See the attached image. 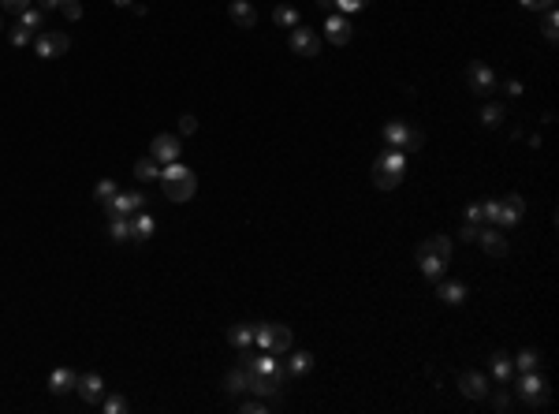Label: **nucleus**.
Segmentation results:
<instances>
[{
	"label": "nucleus",
	"mask_w": 559,
	"mask_h": 414,
	"mask_svg": "<svg viewBox=\"0 0 559 414\" xmlns=\"http://www.w3.org/2000/svg\"><path fill=\"white\" fill-rule=\"evenodd\" d=\"M407 175V153L403 149H388L373 161V187L377 191H396Z\"/></svg>",
	"instance_id": "1"
},
{
	"label": "nucleus",
	"mask_w": 559,
	"mask_h": 414,
	"mask_svg": "<svg viewBox=\"0 0 559 414\" xmlns=\"http://www.w3.org/2000/svg\"><path fill=\"white\" fill-rule=\"evenodd\" d=\"M161 187H164V198H168V202H190L194 191H198V175L190 168H183L180 161H172L168 168L161 172Z\"/></svg>",
	"instance_id": "2"
},
{
	"label": "nucleus",
	"mask_w": 559,
	"mask_h": 414,
	"mask_svg": "<svg viewBox=\"0 0 559 414\" xmlns=\"http://www.w3.org/2000/svg\"><path fill=\"white\" fill-rule=\"evenodd\" d=\"M384 142H388V149L418 153V149L425 146V135H422V131H414V127H410V123H403V120H391V123L384 127Z\"/></svg>",
	"instance_id": "3"
},
{
	"label": "nucleus",
	"mask_w": 559,
	"mask_h": 414,
	"mask_svg": "<svg viewBox=\"0 0 559 414\" xmlns=\"http://www.w3.org/2000/svg\"><path fill=\"white\" fill-rule=\"evenodd\" d=\"M254 344L261 351L283 354V351H291V328L288 325H254Z\"/></svg>",
	"instance_id": "4"
},
{
	"label": "nucleus",
	"mask_w": 559,
	"mask_h": 414,
	"mask_svg": "<svg viewBox=\"0 0 559 414\" xmlns=\"http://www.w3.org/2000/svg\"><path fill=\"white\" fill-rule=\"evenodd\" d=\"M71 49L67 34L60 30H41L38 38H34V53H38V60H56V56H64Z\"/></svg>",
	"instance_id": "5"
},
{
	"label": "nucleus",
	"mask_w": 559,
	"mask_h": 414,
	"mask_svg": "<svg viewBox=\"0 0 559 414\" xmlns=\"http://www.w3.org/2000/svg\"><path fill=\"white\" fill-rule=\"evenodd\" d=\"M518 392H522V399H526L530 407H544V403L552 399L548 385L541 381V373H537V370H530V373H522V377H518Z\"/></svg>",
	"instance_id": "6"
},
{
	"label": "nucleus",
	"mask_w": 559,
	"mask_h": 414,
	"mask_svg": "<svg viewBox=\"0 0 559 414\" xmlns=\"http://www.w3.org/2000/svg\"><path fill=\"white\" fill-rule=\"evenodd\" d=\"M149 202H146V194L142 191H116V198L109 206H101V209H109V217H130V213H142Z\"/></svg>",
	"instance_id": "7"
},
{
	"label": "nucleus",
	"mask_w": 559,
	"mask_h": 414,
	"mask_svg": "<svg viewBox=\"0 0 559 414\" xmlns=\"http://www.w3.org/2000/svg\"><path fill=\"white\" fill-rule=\"evenodd\" d=\"M250 373V385H246V392H254L257 399H272L283 388V381L288 377L283 373H254V370H246Z\"/></svg>",
	"instance_id": "8"
},
{
	"label": "nucleus",
	"mask_w": 559,
	"mask_h": 414,
	"mask_svg": "<svg viewBox=\"0 0 559 414\" xmlns=\"http://www.w3.org/2000/svg\"><path fill=\"white\" fill-rule=\"evenodd\" d=\"M180 135H157L149 142V157L157 161V164H172V161H180Z\"/></svg>",
	"instance_id": "9"
},
{
	"label": "nucleus",
	"mask_w": 559,
	"mask_h": 414,
	"mask_svg": "<svg viewBox=\"0 0 559 414\" xmlns=\"http://www.w3.org/2000/svg\"><path fill=\"white\" fill-rule=\"evenodd\" d=\"M291 53H299V56H317V53H321V34L299 22V27L291 30Z\"/></svg>",
	"instance_id": "10"
},
{
	"label": "nucleus",
	"mask_w": 559,
	"mask_h": 414,
	"mask_svg": "<svg viewBox=\"0 0 559 414\" xmlns=\"http://www.w3.org/2000/svg\"><path fill=\"white\" fill-rule=\"evenodd\" d=\"M466 82H470V90L478 93V98H489V93L496 90V75H492V67H485V64H470L466 67Z\"/></svg>",
	"instance_id": "11"
},
{
	"label": "nucleus",
	"mask_w": 559,
	"mask_h": 414,
	"mask_svg": "<svg viewBox=\"0 0 559 414\" xmlns=\"http://www.w3.org/2000/svg\"><path fill=\"white\" fill-rule=\"evenodd\" d=\"M522 213H526V202H522V194H507L504 202H499L496 224H499V228H511V224L522 220Z\"/></svg>",
	"instance_id": "12"
},
{
	"label": "nucleus",
	"mask_w": 559,
	"mask_h": 414,
	"mask_svg": "<svg viewBox=\"0 0 559 414\" xmlns=\"http://www.w3.org/2000/svg\"><path fill=\"white\" fill-rule=\"evenodd\" d=\"M75 392L86 399V403H101V399H105V381H101L97 373H82L79 381H75Z\"/></svg>",
	"instance_id": "13"
},
{
	"label": "nucleus",
	"mask_w": 559,
	"mask_h": 414,
	"mask_svg": "<svg viewBox=\"0 0 559 414\" xmlns=\"http://www.w3.org/2000/svg\"><path fill=\"white\" fill-rule=\"evenodd\" d=\"M459 392L466 396V399H485V396H489V381H485L481 373L466 370V373H459Z\"/></svg>",
	"instance_id": "14"
},
{
	"label": "nucleus",
	"mask_w": 559,
	"mask_h": 414,
	"mask_svg": "<svg viewBox=\"0 0 559 414\" xmlns=\"http://www.w3.org/2000/svg\"><path fill=\"white\" fill-rule=\"evenodd\" d=\"M325 34H328V41H332V45H347V41L354 38V27H351V19H347V15H328Z\"/></svg>",
	"instance_id": "15"
},
{
	"label": "nucleus",
	"mask_w": 559,
	"mask_h": 414,
	"mask_svg": "<svg viewBox=\"0 0 559 414\" xmlns=\"http://www.w3.org/2000/svg\"><path fill=\"white\" fill-rule=\"evenodd\" d=\"M228 15H231V22H239L243 30L257 27V8L250 4V0H231V4H228Z\"/></svg>",
	"instance_id": "16"
},
{
	"label": "nucleus",
	"mask_w": 559,
	"mask_h": 414,
	"mask_svg": "<svg viewBox=\"0 0 559 414\" xmlns=\"http://www.w3.org/2000/svg\"><path fill=\"white\" fill-rule=\"evenodd\" d=\"M478 243H481V251L489 254V258H507V239H504V232H496V228L478 232Z\"/></svg>",
	"instance_id": "17"
},
{
	"label": "nucleus",
	"mask_w": 559,
	"mask_h": 414,
	"mask_svg": "<svg viewBox=\"0 0 559 414\" xmlns=\"http://www.w3.org/2000/svg\"><path fill=\"white\" fill-rule=\"evenodd\" d=\"M153 232H157V220H153L146 209H142V213H130V239H135V243H146Z\"/></svg>",
	"instance_id": "18"
},
{
	"label": "nucleus",
	"mask_w": 559,
	"mask_h": 414,
	"mask_svg": "<svg viewBox=\"0 0 559 414\" xmlns=\"http://www.w3.org/2000/svg\"><path fill=\"white\" fill-rule=\"evenodd\" d=\"M436 295L444 299L447 306H459V302H466V283H459V280H436Z\"/></svg>",
	"instance_id": "19"
},
{
	"label": "nucleus",
	"mask_w": 559,
	"mask_h": 414,
	"mask_svg": "<svg viewBox=\"0 0 559 414\" xmlns=\"http://www.w3.org/2000/svg\"><path fill=\"white\" fill-rule=\"evenodd\" d=\"M75 381H79V373H71L67 366H60V370H53V373H49V388H53L56 396L75 392Z\"/></svg>",
	"instance_id": "20"
},
{
	"label": "nucleus",
	"mask_w": 559,
	"mask_h": 414,
	"mask_svg": "<svg viewBox=\"0 0 559 414\" xmlns=\"http://www.w3.org/2000/svg\"><path fill=\"white\" fill-rule=\"evenodd\" d=\"M310 370H314V354H310V351L291 354L288 366H283V373H288V377H302V373H310Z\"/></svg>",
	"instance_id": "21"
},
{
	"label": "nucleus",
	"mask_w": 559,
	"mask_h": 414,
	"mask_svg": "<svg viewBox=\"0 0 559 414\" xmlns=\"http://www.w3.org/2000/svg\"><path fill=\"white\" fill-rule=\"evenodd\" d=\"M418 251H422V254L440 258V262H447V258H451V239H447V235H433L429 243H422V246H418Z\"/></svg>",
	"instance_id": "22"
},
{
	"label": "nucleus",
	"mask_w": 559,
	"mask_h": 414,
	"mask_svg": "<svg viewBox=\"0 0 559 414\" xmlns=\"http://www.w3.org/2000/svg\"><path fill=\"white\" fill-rule=\"evenodd\" d=\"M511 373H515V362H511L504 351H496V354H492V377H496L499 385H507Z\"/></svg>",
	"instance_id": "23"
},
{
	"label": "nucleus",
	"mask_w": 559,
	"mask_h": 414,
	"mask_svg": "<svg viewBox=\"0 0 559 414\" xmlns=\"http://www.w3.org/2000/svg\"><path fill=\"white\" fill-rule=\"evenodd\" d=\"M228 344L239 347V351H246L250 344H254V328H250V325H231V328H228Z\"/></svg>",
	"instance_id": "24"
},
{
	"label": "nucleus",
	"mask_w": 559,
	"mask_h": 414,
	"mask_svg": "<svg viewBox=\"0 0 559 414\" xmlns=\"http://www.w3.org/2000/svg\"><path fill=\"white\" fill-rule=\"evenodd\" d=\"M418 265H422V273L429 280H440L444 269H447V262H440V258H433V254H422V251H418Z\"/></svg>",
	"instance_id": "25"
},
{
	"label": "nucleus",
	"mask_w": 559,
	"mask_h": 414,
	"mask_svg": "<svg viewBox=\"0 0 559 414\" xmlns=\"http://www.w3.org/2000/svg\"><path fill=\"white\" fill-rule=\"evenodd\" d=\"M135 180H138V183L161 180V168H157V161H153V157H142V161H135Z\"/></svg>",
	"instance_id": "26"
},
{
	"label": "nucleus",
	"mask_w": 559,
	"mask_h": 414,
	"mask_svg": "<svg viewBox=\"0 0 559 414\" xmlns=\"http://www.w3.org/2000/svg\"><path fill=\"white\" fill-rule=\"evenodd\" d=\"M246 370H254V373H283V366H280L276 359H272V351H265L261 359H254V362H250ZM283 377H288V373H283Z\"/></svg>",
	"instance_id": "27"
},
{
	"label": "nucleus",
	"mask_w": 559,
	"mask_h": 414,
	"mask_svg": "<svg viewBox=\"0 0 559 414\" xmlns=\"http://www.w3.org/2000/svg\"><path fill=\"white\" fill-rule=\"evenodd\" d=\"M504 120H507V105H499V101L485 105V112H481V123H485V127H499Z\"/></svg>",
	"instance_id": "28"
},
{
	"label": "nucleus",
	"mask_w": 559,
	"mask_h": 414,
	"mask_svg": "<svg viewBox=\"0 0 559 414\" xmlns=\"http://www.w3.org/2000/svg\"><path fill=\"white\" fill-rule=\"evenodd\" d=\"M246 385H250V373H246V370H231L228 377H224V388H228L231 396H243Z\"/></svg>",
	"instance_id": "29"
},
{
	"label": "nucleus",
	"mask_w": 559,
	"mask_h": 414,
	"mask_svg": "<svg viewBox=\"0 0 559 414\" xmlns=\"http://www.w3.org/2000/svg\"><path fill=\"white\" fill-rule=\"evenodd\" d=\"M272 19H276L280 27H288V30H295V27H299V22H302V19H299V11H295L291 4H280L276 11H272Z\"/></svg>",
	"instance_id": "30"
},
{
	"label": "nucleus",
	"mask_w": 559,
	"mask_h": 414,
	"mask_svg": "<svg viewBox=\"0 0 559 414\" xmlns=\"http://www.w3.org/2000/svg\"><path fill=\"white\" fill-rule=\"evenodd\" d=\"M19 22H22V27H27V30H41V22H45V11L30 4V8H22V11H19Z\"/></svg>",
	"instance_id": "31"
},
{
	"label": "nucleus",
	"mask_w": 559,
	"mask_h": 414,
	"mask_svg": "<svg viewBox=\"0 0 559 414\" xmlns=\"http://www.w3.org/2000/svg\"><path fill=\"white\" fill-rule=\"evenodd\" d=\"M116 191H120V187H116L112 180H101L97 187H93V198H97V206H109L116 198Z\"/></svg>",
	"instance_id": "32"
},
{
	"label": "nucleus",
	"mask_w": 559,
	"mask_h": 414,
	"mask_svg": "<svg viewBox=\"0 0 559 414\" xmlns=\"http://www.w3.org/2000/svg\"><path fill=\"white\" fill-rule=\"evenodd\" d=\"M109 235H112L116 243H120V239H130V220H127V217H112V224H109Z\"/></svg>",
	"instance_id": "33"
},
{
	"label": "nucleus",
	"mask_w": 559,
	"mask_h": 414,
	"mask_svg": "<svg viewBox=\"0 0 559 414\" xmlns=\"http://www.w3.org/2000/svg\"><path fill=\"white\" fill-rule=\"evenodd\" d=\"M518 370H522V373L541 370V354H537V351H522V354H518Z\"/></svg>",
	"instance_id": "34"
},
{
	"label": "nucleus",
	"mask_w": 559,
	"mask_h": 414,
	"mask_svg": "<svg viewBox=\"0 0 559 414\" xmlns=\"http://www.w3.org/2000/svg\"><path fill=\"white\" fill-rule=\"evenodd\" d=\"M8 41L15 45V49H22V45H30V30L19 22V27H11V30H8Z\"/></svg>",
	"instance_id": "35"
},
{
	"label": "nucleus",
	"mask_w": 559,
	"mask_h": 414,
	"mask_svg": "<svg viewBox=\"0 0 559 414\" xmlns=\"http://www.w3.org/2000/svg\"><path fill=\"white\" fill-rule=\"evenodd\" d=\"M544 41L548 45H555V38H559V30H555V8H548V15H544Z\"/></svg>",
	"instance_id": "36"
},
{
	"label": "nucleus",
	"mask_w": 559,
	"mask_h": 414,
	"mask_svg": "<svg viewBox=\"0 0 559 414\" xmlns=\"http://www.w3.org/2000/svg\"><path fill=\"white\" fill-rule=\"evenodd\" d=\"M101 407L109 410V414H123V410H127V399H123V396H105Z\"/></svg>",
	"instance_id": "37"
},
{
	"label": "nucleus",
	"mask_w": 559,
	"mask_h": 414,
	"mask_svg": "<svg viewBox=\"0 0 559 414\" xmlns=\"http://www.w3.org/2000/svg\"><path fill=\"white\" fill-rule=\"evenodd\" d=\"M239 410L243 414H261V410H269V399H243Z\"/></svg>",
	"instance_id": "38"
},
{
	"label": "nucleus",
	"mask_w": 559,
	"mask_h": 414,
	"mask_svg": "<svg viewBox=\"0 0 559 414\" xmlns=\"http://www.w3.org/2000/svg\"><path fill=\"white\" fill-rule=\"evenodd\" d=\"M60 11H64V15H67L71 22H75V19H82V4H79V0H64V4H60Z\"/></svg>",
	"instance_id": "39"
},
{
	"label": "nucleus",
	"mask_w": 559,
	"mask_h": 414,
	"mask_svg": "<svg viewBox=\"0 0 559 414\" xmlns=\"http://www.w3.org/2000/svg\"><path fill=\"white\" fill-rule=\"evenodd\" d=\"M194 131H198V120H194V116H190V112L180 116V135H194Z\"/></svg>",
	"instance_id": "40"
},
{
	"label": "nucleus",
	"mask_w": 559,
	"mask_h": 414,
	"mask_svg": "<svg viewBox=\"0 0 559 414\" xmlns=\"http://www.w3.org/2000/svg\"><path fill=\"white\" fill-rule=\"evenodd\" d=\"M492 407H496V410H511V407H515V399H511L507 392H496V396H492Z\"/></svg>",
	"instance_id": "41"
},
{
	"label": "nucleus",
	"mask_w": 559,
	"mask_h": 414,
	"mask_svg": "<svg viewBox=\"0 0 559 414\" xmlns=\"http://www.w3.org/2000/svg\"><path fill=\"white\" fill-rule=\"evenodd\" d=\"M496 213H499V202H481V220H492L496 224Z\"/></svg>",
	"instance_id": "42"
},
{
	"label": "nucleus",
	"mask_w": 559,
	"mask_h": 414,
	"mask_svg": "<svg viewBox=\"0 0 559 414\" xmlns=\"http://www.w3.org/2000/svg\"><path fill=\"white\" fill-rule=\"evenodd\" d=\"M0 8H4V11H15V15H19L22 8H30V0H0Z\"/></svg>",
	"instance_id": "43"
},
{
	"label": "nucleus",
	"mask_w": 559,
	"mask_h": 414,
	"mask_svg": "<svg viewBox=\"0 0 559 414\" xmlns=\"http://www.w3.org/2000/svg\"><path fill=\"white\" fill-rule=\"evenodd\" d=\"M336 8H339V11H347V15H351V11H362L365 4H362V0H336Z\"/></svg>",
	"instance_id": "44"
},
{
	"label": "nucleus",
	"mask_w": 559,
	"mask_h": 414,
	"mask_svg": "<svg viewBox=\"0 0 559 414\" xmlns=\"http://www.w3.org/2000/svg\"><path fill=\"white\" fill-rule=\"evenodd\" d=\"M459 239H466V243H478V224H470V220H466V228H462V235H459Z\"/></svg>",
	"instance_id": "45"
},
{
	"label": "nucleus",
	"mask_w": 559,
	"mask_h": 414,
	"mask_svg": "<svg viewBox=\"0 0 559 414\" xmlns=\"http://www.w3.org/2000/svg\"><path fill=\"white\" fill-rule=\"evenodd\" d=\"M466 220H470V224H485V220H481V206H478V202L466 206Z\"/></svg>",
	"instance_id": "46"
},
{
	"label": "nucleus",
	"mask_w": 559,
	"mask_h": 414,
	"mask_svg": "<svg viewBox=\"0 0 559 414\" xmlns=\"http://www.w3.org/2000/svg\"><path fill=\"white\" fill-rule=\"evenodd\" d=\"M507 93H511V98H518V93H522V82L511 79V82H507Z\"/></svg>",
	"instance_id": "47"
},
{
	"label": "nucleus",
	"mask_w": 559,
	"mask_h": 414,
	"mask_svg": "<svg viewBox=\"0 0 559 414\" xmlns=\"http://www.w3.org/2000/svg\"><path fill=\"white\" fill-rule=\"evenodd\" d=\"M60 4H64V0H41V11H56Z\"/></svg>",
	"instance_id": "48"
},
{
	"label": "nucleus",
	"mask_w": 559,
	"mask_h": 414,
	"mask_svg": "<svg viewBox=\"0 0 559 414\" xmlns=\"http://www.w3.org/2000/svg\"><path fill=\"white\" fill-rule=\"evenodd\" d=\"M317 8H321V11H328V15H332V8H336V0H317Z\"/></svg>",
	"instance_id": "49"
},
{
	"label": "nucleus",
	"mask_w": 559,
	"mask_h": 414,
	"mask_svg": "<svg viewBox=\"0 0 559 414\" xmlns=\"http://www.w3.org/2000/svg\"><path fill=\"white\" fill-rule=\"evenodd\" d=\"M537 8H544V11H548V8H555V0H537Z\"/></svg>",
	"instance_id": "50"
},
{
	"label": "nucleus",
	"mask_w": 559,
	"mask_h": 414,
	"mask_svg": "<svg viewBox=\"0 0 559 414\" xmlns=\"http://www.w3.org/2000/svg\"><path fill=\"white\" fill-rule=\"evenodd\" d=\"M522 8H530V11H537V0H522Z\"/></svg>",
	"instance_id": "51"
},
{
	"label": "nucleus",
	"mask_w": 559,
	"mask_h": 414,
	"mask_svg": "<svg viewBox=\"0 0 559 414\" xmlns=\"http://www.w3.org/2000/svg\"><path fill=\"white\" fill-rule=\"evenodd\" d=\"M116 8H130V0H116Z\"/></svg>",
	"instance_id": "52"
},
{
	"label": "nucleus",
	"mask_w": 559,
	"mask_h": 414,
	"mask_svg": "<svg viewBox=\"0 0 559 414\" xmlns=\"http://www.w3.org/2000/svg\"><path fill=\"white\" fill-rule=\"evenodd\" d=\"M362 4H370V0H362Z\"/></svg>",
	"instance_id": "53"
},
{
	"label": "nucleus",
	"mask_w": 559,
	"mask_h": 414,
	"mask_svg": "<svg viewBox=\"0 0 559 414\" xmlns=\"http://www.w3.org/2000/svg\"><path fill=\"white\" fill-rule=\"evenodd\" d=\"M0 30H4V22H0Z\"/></svg>",
	"instance_id": "54"
}]
</instances>
